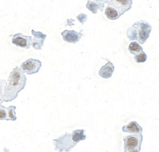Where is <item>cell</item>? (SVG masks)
I'll use <instances>...</instances> for the list:
<instances>
[{
  "label": "cell",
  "instance_id": "cell-7",
  "mask_svg": "<svg viewBox=\"0 0 159 152\" xmlns=\"http://www.w3.org/2000/svg\"><path fill=\"white\" fill-rule=\"evenodd\" d=\"M12 44L16 47L30 48V47L32 46L33 39L31 36L24 35L21 33H18L13 36Z\"/></svg>",
  "mask_w": 159,
  "mask_h": 152
},
{
  "label": "cell",
  "instance_id": "cell-2",
  "mask_svg": "<svg viewBox=\"0 0 159 152\" xmlns=\"http://www.w3.org/2000/svg\"><path fill=\"white\" fill-rule=\"evenodd\" d=\"M84 129L74 130L71 133L66 132L64 135L53 139L55 150L58 152H68L80 142L86 140Z\"/></svg>",
  "mask_w": 159,
  "mask_h": 152
},
{
  "label": "cell",
  "instance_id": "cell-4",
  "mask_svg": "<svg viewBox=\"0 0 159 152\" xmlns=\"http://www.w3.org/2000/svg\"><path fill=\"white\" fill-rule=\"evenodd\" d=\"M143 135L140 134H130L126 136L124 140V151H128L135 149L139 146H142L143 142Z\"/></svg>",
  "mask_w": 159,
  "mask_h": 152
},
{
  "label": "cell",
  "instance_id": "cell-10",
  "mask_svg": "<svg viewBox=\"0 0 159 152\" xmlns=\"http://www.w3.org/2000/svg\"><path fill=\"white\" fill-rule=\"evenodd\" d=\"M115 70V66L113 64L107 60V64L103 66L99 70V76L104 79H109L111 77L113 74Z\"/></svg>",
  "mask_w": 159,
  "mask_h": 152
},
{
  "label": "cell",
  "instance_id": "cell-15",
  "mask_svg": "<svg viewBox=\"0 0 159 152\" xmlns=\"http://www.w3.org/2000/svg\"><path fill=\"white\" fill-rule=\"evenodd\" d=\"M16 107L15 106H10L7 108V121H16L17 117L15 110Z\"/></svg>",
  "mask_w": 159,
  "mask_h": 152
},
{
  "label": "cell",
  "instance_id": "cell-9",
  "mask_svg": "<svg viewBox=\"0 0 159 152\" xmlns=\"http://www.w3.org/2000/svg\"><path fill=\"white\" fill-rule=\"evenodd\" d=\"M32 33L34 37L32 47L36 50H41L47 35L43 34L41 32H35L34 30H32Z\"/></svg>",
  "mask_w": 159,
  "mask_h": 152
},
{
  "label": "cell",
  "instance_id": "cell-14",
  "mask_svg": "<svg viewBox=\"0 0 159 152\" xmlns=\"http://www.w3.org/2000/svg\"><path fill=\"white\" fill-rule=\"evenodd\" d=\"M86 7L88 9H89L90 11H91L94 14L97 13L98 10V9L102 11L103 8V7H102V6L100 4H96L94 2L90 1V0H89V1H88V3L87 4Z\"/></svg>",
  "mask_w": 159,
  "mask_h": 152
},
{
  "label": "cell",
  "instance_id": "cell-17",
  "mask_svg": "<svg viewBox=\"0 0 159 152\" xmlns=\"http://www.w3.org/2000/svg\"><path fill=\"white\" fill-rule=\"evenodd\" d=\"M0 120L7 121V108L0 105Z\"/></svg>",
  "mask_w": 159,
  "mask_h": 152
},
{
  "label": "cell",
  "instance_id": "cell-18",
  "mask_svg": "<svg viewBox=\"0 0 159 152\" xmlns=\"http://www.w3.org/2000/svg\"><path fill=\"white\" fill-rule=\"evenodd\" d=\"M6 83H7V81H5V80H0V105H2V104L3 102V91H4V88H5Z\"/></svg>",
  "mask_w": 159,
  "mask_h": 152
},
{
  "label": "cell",
  "instance_id": "cell-19",
  "mask_svg": "<svg viewBox=\"0 0 159 152\" xmlns=\"http://www.w3.org/2000/svg\"><path fill=\"white\" fill-rule=\"evenodd\" d=\"M141 147L142 146H139V147H138L135 149H134V150L125 151V152H140V151H141Z\"/></svg>",
  "mask_w": 159,
  "mask_h": 152
},
{
  "label": "cell",
  "instance_id": "cell-11",
  "mask_svg": "<svg viewBox=\"0 0 159 152\" xmlns=\"http://www.w3.org/2000/svg\"><path fill=\"white\" fill-rule=\"evenodd\" d=\"M122 131L129 134H140L143 132V128L136 121H131L122 127Z\"/></svg>",
  "mask_w": 159,
  "mask_h": 152
},
{
  "label": "cell",
  "instance_id": "cell-1",
  "mask_svg": "<svg viewBox=\"0 0 159 152\" xmlns=\"http://www.w3.org/2000/svg\"><path fill=\"white\" fill-rule=\"evenodd\" d=\"M26 81L27 78L25 74L18 66L15 67L10 73L5 85L3 96V102H9L16 99L18 93L25 87Z\"/></svg>",
  "mask_w": 159,
  "mask_h": 152
},
{
  "label": "cell",
  "instance_id": "cell-5",
  "mask_svg": "<svg viewBox=\"0 0 159 152\" xmlns=\"http://www.w3.org/2000/svg\"><path fill=\"white\" fill-rule=\"evenodd\" d=\"M41 62L39 60L29 58L22 62L20 65V70L28 75H32L38 73L41 68Z\"/></svg>",
  "mask_w": 159,
  "mask_h": 152
},
{
  "label": "cell",
  "instance_id": "cell-6",
  "mask_svg": "<svg viewBox=\"0 0 159 152\" xmlns=\"http://www.w3.org/2000/svg\"><path fill=\"white\" fill-rule=\"evenodd\" d=\"M108 5L111 6L123 15L125 12L129 11L132 8V0H106Z\"/></svg>",
  "mask_w": 159,
  "mask_h": 152
},
{
  "label": "cell",
  "instance_id": "cell-13",
  "mask_svg": "<svg viewBox=\"0 0 159 152\" xmlns=\"http://www.w3.org/2000/svg\"><path fill=\"white\" fill-rule=\"evenodd\" d=\"M128 51H130L131 54H134V55H136V54L142 52L143 50L142 47L138 42L133 41L128 46Z\"/></svg>",
  "mask_w": 159,
  "mask_h": 152
},
{
  "label": "cell",
  "instance_id": "cell-3",
  "mask_svg": "<svg viewBox=\"0 0 159 152\" xmlns=\"http://www.w3.org/2000/svg\"><path fill=\"white\" fill-rule=\"evenodd\" d=\"M151 30L152 27L148 22L138 21L128 29L127 37L131 41L136 40L140 44H143L149 38Z\"/></svg>",
  "mask_w": 159,
  "mask_h": 152
},
{
  "label": "cell",
  "instance_id": "cell-8",
  "mask_svg": "<svg viewBox=\"0 0 159 152\" xmlns=\"http://www.w3.org/2000/svg\"><path fill=\"white\" fill-rule=\"evenodd\" d=\"M63 39L70 44H77L80 41L83 36V34L81 32H77L74 30H64L62 32Z\"/></svg>",
  "mask_w": 159,
  "mask_h": 152
},
{
  "label": "cell",
  "instance_id": "cell-16",
  "mask_svg": "<svg viewBox=\"0 0 159 152\" xmlns=\"http://www.w3.org/2000/svg\"><path fill=\"white\" fill-rule=\"evenodd\" d=\"M134 59L137 63H143L145 62L147 59H148V56H147L145 53L143 51L142 52L134 55Z\"/></svg>",
  "mask_w": 159,
  "mask_h": 152
},
{
  "label": "cell",
  "instance_id": "cell-12",
  "mask_svg": "<svg viewBox=\"0 0 159 152\" xmlns=\"http://www.w3.org/2000/svg\"><path fill=\"white\" fill-rule=\"evenodd\" d=\"M105 15L109 20H116L120 16V13L111 6H107L105 10Z\"/></svg>",
  "mask_w": 159,
  "mask_h": 152
}]
</instances>
